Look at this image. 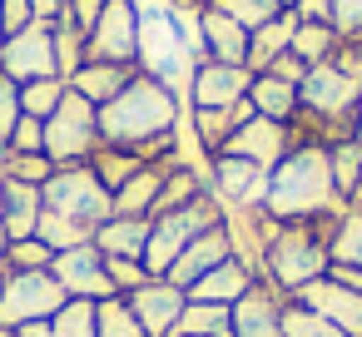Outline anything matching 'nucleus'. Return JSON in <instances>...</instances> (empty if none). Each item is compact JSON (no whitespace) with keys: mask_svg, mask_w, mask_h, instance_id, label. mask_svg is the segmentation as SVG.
Listing matches in <instances>:
<instances>
[{"mask_svg":"<svg viewBox=\"0 0 362 337\" xmlns=\"http://www.w3.org/2000/svg\"><path fill=\"white\" fill-rule=\"evenodd\" d=\"M184 100L159 85L154 75H134L110 105H100V144L134 149L144 164H159L174 154V129H179Z\"/></svg>","mask_w":362,"mask_h":337,"instance_id":"obj_1","label":"nucleus"},{"mask_svg":"<svg viewBox=\"0 0 362 337\" xmlns=\"http://www.w3.org/2000/svg\"><path fill=\"white\" fill-rule=\"evenodd\" d=\"M263 208H268L278 223L347 213V199L332 189L327 149H317V144H293V149L278 159V169H268V194H263Z\"/></svg>","mask_w":362,"mask_h":337,"instance_id":"obj_2","label":"nucleus"},{"mask_svg":"<svg viewBox=\"0 0 362 337\" xmlns=\"http://www.w3.org/2000/svg\"><path fill=\"white\" fill-rule=\"evenodd\" d=\"M337 218H342V213H327V218H293V223H283L278 238H273L268 253H263L258 278L273 283L283 297H293V292H303L308 283L327 278V263H332V258H327V238H332Z\"/></svg>","mask_w":362,"mask_h":337,"instance_id":"obj_3","label":"nucleus"},{"mask_svg":"<svg viewBox=\"0 0 362 337\" xmlns=\"http://www.w3.org/2000/svg\"><path fill=\"white\" fill-rule=\"evenodd\" d=\"M139 75H154L159 85H169L184 105H189V85H194V55L179 40V25L169 16V6L139 11V55H134Z\"/></svg>","mask_w":362,"mask_h":337,"instance_id":"obj_4","label":"nucleus"},{"mask_svg":"<svg viewBox=\"0 0 362 337\" xmlns=\"http://www.w3.org/2000/svg\"><path fill=\"white\" fill-rule=\"evenodd\" d=\"M223 223V203L214 199V189H204L194 203H184V208H169V213H154L149 218V243H144V268L154 273V278H164L169 268H174V258L199 238V233H209V228H218Z\"/></svg>","mask_w":362,"mask_h":337,"instance_id":"obj_5","label":"nucleus"},{"mask_svg":"<svg viewBox=\"0 0 362 337\" xmlns=\"http://www.w3.org/2000/svg\"><path fill=\"white\" fill-rule=\"evenodd\" d=\"M40 199L50 213L70 218V223H85V228H100L115 218V194L95 179L90 164H65L55 169L45 184H40Z\"/></svg>","mask_w":362,"mask_h":337,"instance_id":"obj_6","label":"nucleus"},{"mask_svg":"<svg viewBox=\"0 0 362 337\" xmlns=\"http://www.w3.org/2000/svg\"><path fill=\"white\" fill-rule=\"evenodd\" d=\"M95 149H100V110L75 90H65L60 110L45 119V159L65 169V164H90Z\"/></svg>","mask_w":362,"mask_h":337,"instance_id":"obj_7","label":"nucleus"},{"mask_svg":"<svg viewBox=\"0 0 362 337\" xmlns=\"http://www.w3.org/2000/svg\"><path fill=\"white\" fill-rule=\"evenodd\" d=\"M70 302V292L60 288V278L50 268L40 273H0V327H25V322H50L60 307Z\"/></svg>","mask_w":362,"mask_h":337,"instance_id":"obj_8","label":"nucleus"},{"mask_svg":"<svg viewBox=\"0 0 362 337\" xmlns=\"http://www.w3.org/2000/svg\"><path fill=\"white\" fill-rule=\"evenodd\" d=\"M357 105H362V80L357 75H347L332 60L308 65V80L298 85V110L303 114L327 119V124H352L357 119Z\"/></svg>","mask_w":362,"mask_h":337,"instance_id":"obj_9","label":"nucleus"},{"mask_svg":"<svg viewBox=\"0 0 362 337\" xmlns=\"http://www.w3.org/2000/svg\"><path fill=\"white\" fill-rule=\"evenodd\" d=\"M134 55H139V11L129 0H105V16L85 35V60L134 65Z\"/></svg>","mask_w":362,"mask_h":337,"instance_id":"obj_10","label":"nucleus"},{"mask_svg":"<svg viewBox=\"0 0 362 337\" xmlns=\"http://www.w3.org/2000/svg\"><path fill=\"white\" fill-rule=\"evenodd\" d=\"M0 75H11L16 85L60 80V75H55V30L35 20V25H25L21 35H6V40H0Z\"/></svg>","mask_w":362,"mask_h":337,"instance_id":"obj_11","label":"nucleus"},{"mask_svg":"<svg viewBox=\"0 0 362 337\" xmlns=\"http://www.w3.org/2000/svg\"><path fill=\"white\" fill-rule=\"evenodd\" d=\"M278 218L263 208V203H243V208H223V233H228V253L258 278V268H263V253H268V243L278 238Z\"/></svg>","mask_w":362,"mask_h":337,"instance_id":"obj_12","label":"nucleus"},{"mask_svg":"<svg viewBox=\"0 0 362 337\" xmlns=\"http://www.w3.org/2000/svg\"><path fill=\"white\" fill-rule=\"evenodd\" d=\"M50 273L60 278V288H65L70 297H90V302L119 297V292H115V283H110V273H105V253H100L95 243H80V248L55 253Z\"/></svg>","mask_w":362,"mask_h":337,"instance_id":"obj_13","label":"nucleus"},{"mask_svg":"<svg viewBox=\"0 0 362 337\" xmlns=\"http://www.w3.org/2000/svg\"><path fill=\"white\" fill-rule=\"evenodd\" d=\"M124 302H129V312L139 317V327H144L149 337H174L179 317H184V307H189V292L174 288L169 278H149V283L134 288Z\"/></svg>","mask_w":362,"mask_h":337,"instance_id":"obj_14","label":"nucleus"},{"mask_svg":"<svg viewBox=\"0 0 362 337\" xmlns=\"http://www.w3.org/2000/svg\"><path fill=\"white\" fill-rule=\"evenodd\" d=\"M248 85H253V70H248V65H218V60H204V65H194L189 110H228V105L248 100Z\"/></svg>","mask_w":362,"mask_h":337,"instance_id":"obj_15","label":"nucleus"},{"mask_svg":"<svg viewBox=\"0 0 362 337\" xmlns=\"http://www.w3.org/2000/svg\"><path fill=\"white\" fill-rule=\"evenodd\" d=\"M209 189L223 208H243V203H263L268 194V169H258L253 159H238V154H218L209 164Z\"/></svg>","mask_w":362,"mask_h":337,"instance_id":"obj_16","label":"nucleus"},{"mask_svg":"<svg viewBox=\"0 0 362 337\" xmlns=\"http://www.w3.org/2000/svg\"><path fill=\"white\" fill-rule=\"evenodd\" d=\"M283 307H288V297L273 283L253 278V288L238 302H228L233 337H283Z\"/></svg>","mask_w":362,"mask_h":337,"instance_id":"obj_17","label":"nucleus"},{"mask_svg":"<svg viewBox=\"0 0 362 337\" xmlns=\"http://www.w3.org/2000/svg\"><path fill=\"white\" fill-rule=\"evenodd\" d=\"M293 302L313 307L317 317H327V322L342 327L347 337H362V292H352V288H342V283H332V278H317V283H308L303 292H293Z\"/></svg>","mask_w":362,"mask_h":337,"instance_id":"obj_18","label":"nucleus"},{"mask_svg":"<svg viewBox=\"0 0 362 337\" xmlns=\"http://www.w3.org/2000/svg\"><path fill=\"white\" fill-rule=\"evenodd\" d=\"M293 149V134H288V124H278V119H263V114H253L233 139H228V149L223 154H238V159H253L258 169H278V159Z\"/></svg>","mask_w":362,"mask_h":337,"instance_id":"obj_19","label":"nucleus"},{"mask_svg":"<svg viewBox=\"0 0 362 337\" xmlns=\"http://www.w3.org/2000/svg\"><path fill=\"white\" fill-rule=\"evenodd\" d=\"M253 114H258V110H253L248 100H238V105H228V110H189V124H194V139H199L204 159L214 164V159L228 149V139H233Z\"/></svg>","mask_w":362,"mask_h":337,"instance_id":"obj_20","label":"nucleus"},{"mask_svg":"<svg viewBox=\"0 0 362 337\" xmlns=\"http://www.w3.org/2000/svg\"><path fill=\"white\" fill-rule=\"evenodd\" d=\"M228 258H233V253H228V233H223V223H218V228L199 233V238L174 258V268H169L164 278H169L174 288H184V292H189L204 273H214V268H218V263H228Z\"/></svg>","mask_w":362,"mask_h":337,"instance_id":"obj_21","label":"nucleus"},{"mask_svg":"<svg viewBox=\"0 0 362 337\" xmlns=\"http://www.w3.org/2000/svg\"><path fill=\"white\" fill-rule=\"evenodd\" d=\"M134 75H139V65H105V60H85V65L70 75V90L100 110V105H110V100L134 80Z\"/></svg>","mask_w":362,"mask_h":337,"instance_id":"obj_22","label":"nucleus"},{"mask_svg":"<svg viewBox=\"0 0 362 337\" xmlns=\"http://www.w3.org/2000/svg\"><path fill=\"white\" fill-rule=\"evenodd\" d=\"M199 25H204V50H209V60H218V65H248V30H243L238 20H228V16H218L214 6H204Z\"/></svg>","mask_w":362,"mask_h":337,"instance_id":"obj_23","label":"nucleus"},{"mask_svg":"<svg viewBox=\"0 0 362 337\" xmlns=\"http://www.w3.org/2000/svg\"><path fill=\"white\" fill-rule=\"evenodd\" d=\"M45 213V199H40V184H21V179H6V208H0V228L11 238H35V223Z\"/></svg>","mask_w":362,"mask_h":337,"instance_id":"obj_24","label":"nucleus"},{"mask_svg":"<svg viewBox=\"0 0 362 337\" xmlns=\"http://www.w3.org/2000/svg\"><path fill=\"white\" fill-rule=\"evenodd\" d=\"M293 30H298V11H293V6H288L283 16H273L268 25H258V30L248 35V70L263 75L278 55H288V50H293Z\"/></svg>","mask_w":362,"mask_h":337,"instance_id":"obj_25","label":"nucleus"},{"mask_svg":"<svg viewBox=\"0 0 362 337\" xmlns=\"http://www.w3.org/2000/svg\"><path fill=\"white\" fill-rule=\"evenodd\" d=\"M253 288V273L238 263V258H228V263H218L214 273H204L194 288H189V302H238L243 292Z\"/></svg>","mask_w":362,"mask_h":337,"instance_id":"obj_26","label":"nucleus"},{"mask_svg":"<svg viewBox=\"0 0 362 337\" xmlns=\"http://www.w3.org/2000/svg\"><path fill=\"white\" fill-rule=\"evenodd\" d=\"M144 243H149V218H110L95 228V248L105 258H144Z\"/></svg>","mask_w":362,"mask_h":337,"instance_id":"obj_27","label":"nucleus"},{"mask_svg":"<svg viewBox=\"0 0 362 337\" xmlns=\"http://www.w3.org/2000/svg\"><path fill=\"white\" fill-rule=\"evenodd\" d=\"M248 105H253L263 119L293 124V114H298V85H283V80H273V75H253V85H248Z\"/></svg>","mask_w":362,"mask_h":337,"instance_id":"obj_28","label":"nucleus"},{"mask_svg":"<svg viewBox=\"0 0 362 337\" xmlns=\"http://www.w3.org/2000/svg\"><path fill=\"white\" fill-rule=\"evenodd\" d=\"M90 169H95V179L110 189V194H119L139 169H144V159L134 154V149H115V144H100L95 154H90Z\"/></svg>","mask_w":362,"mask_h":337,"instance_id":"obj_29","label":"nucleus"},{"mask_svg":"<svg viewBox=\"0 0 362 337\" xmlns=\"http://www.w3.org/2000/svg\"><path fill=\"white\" fill-rule=\"evenodd\" d=\"M174 337H233V317L223 302H189Z\"/></svg>","mask_w":362,"mask_h":337,"instance_id":"obj_30","label":"nucleus"},{"mask_svg":"<svg viewBox=\"0 0 362 337\" xmlns=\"http://www.w3.org/2000/svg\"><path fill=\"white\" fill-rule=\"evenodd\" d=\"M337 45H342V35H337L332 25H322V20H298V30H293V55H298L303 65L332 60Z\"/></svg>","mask_w":362,"mask_h":337,"instance_id":"obj_31","label":"nucleus"},{"mask_svg":"<svg viewBox=\"0 0 362 337\" xmlns=\"http://www.w3.org/2000/svg\"><path fill=\"white\" fill-rule=\"evenodd\" d=\"M327 258L342 268H362V208L347 203V213L337 218V228L327 238Z\"/></svg>","mask_w":362,"mask_h":337,"instance_id":"obj_32","label":"nucleus"},{"mask_svg":"<svg viewBox=\"0 0 362 337\" xmlns=\"http://www.w3.org/2000/svg\"><path fill=\"white\" fill-rule=\"evenodd\" d=\"M35 238L50 248V253H65V248H80V243H95V228H85V223H70V218H60V213H40V223H35Z\"/></svg>","mask_w":362,"mask_h":337,"instance_id":"obj_33","label":"nucleus"},{"mask_svg":"<svg viewBox=\"0 0 362 337\" xmlns=\"http://www.w3.org/2000/svg\"><path fill=\"white\" fill-rule=\"evenodd\" d=\"M327 169H332V189H337L342 199H352V189H357V179H362V144H357V139L332 144V149H327Z\"/></svg>","mask_w":362,"mask_h":337,"instance_id":"obj_34","label":"nucleus"},{"mask_svg":"<svg viewBox=\"0 0 362 337\" xmlns=\"http://www.w3.org/2000/svg\"><path fill=\"white\" fill-rule=\"evenodd\" d=\"M209 6L218 11V16H228V20H238L248 35L258 30V25H268L273 16H283L288 6H278V0H209Z\"/></svg>","mask_w":362,"mask_h":337,"instance_id":"obj_35","label":"nucleus"},{"mask_svg":"<svg viewBox=\"0 0 362 337\" xmlns=\"http://www.w3.org/2000/svg\"><path fill=\"white\" fill-rule=\"evenodd\" d=\"M55 337H100V322H95V302L90 297H70L55 317H50Z\"/></svg>","mask_w":362,"mask_h":337,"instance_id":"obj_36","label":"nucleus"},{"mask_svg":"<svg viewBox=\"0 0 362 337\" xmlns=\"http://www.w3.org/2000/svg\"><path fill=\"white\" fill-rule=\"evenodd\" d=\"M95 322H100V337H149V332L139 327V317L129 312L124 297H105V302H95Z\"/></svg>","mask_w":362,"mask_h":337,"instance_id":"obj_37","label":"nucleus"},{"mask_svg":"<svg viewBox=\"0 0 362 337\" xmlns=\"http://www.w3.org/2000/svg\"><path fill=\"white\" fill-rule=\"evenodd\" d=\"M65 80H30V85H21V110L30 114V119H50L55 110H60V100H65Z\"/></svg>","mask_w":362,"mask_h":337,"instance_id":"obj_38","label":"nucleus"},{"mask_svg":"<svg viewBox=\"0 0 362 337\" xmlns=\"http://www.w3.org/2000/svg\"><path fill=\"white\" fill-rule=\"evenodd\" d=\"M283 337H347V332L332 327L327 317H317L313 307H303V302L288 297V307H283Z\"/></svg>","mask_w":362,"mask_h":337,"instance_id":"obj_39","label":"nucleus"},{"mask_svg":"<svg viewBox=\"0 0 362 337\" xmlns=\"http://www.w3.org/2000/svg\"><path fill=\"white\" fill-rule=\"evenodd\" d=\"M50 30H55V75L70 85V75L85 65V35H80L75 25H65V20L50 25Z\"/></svg>","mask_w":362,"mask_h":337,"instance_id":"obj_40","label":"nucleus"},{"mask_svg":"<svg viewBox=\"0 0 362 337\" xmlns=\"http://www.w3.org/2000/svg\"><path fill=\"white\" fill-rule=\"evenodd\" d=\"M55 174V164L45 154H11L0 149V179H21V184H45Z\"/></svg>","mask_w":362,"mask_h":337,"instance_id":"obj_41","label":"nucleus"},{"mask_svg":"<svg viewBox=\"0 0 362 337\" xmlns=\"http://www.w3.org/2000/svg\"><path fill=\"white\" fill-rule=\"evenodd\" d=\"M50 263H55V253L40 238H11V248H6V273H40Z\"/></svg>","mask_w":362,"mask_h":337,"instance_id":"obj_42","label":"nucleus"},{"mask_svg":"<svg viewBox=\"0 0 362 337\" xmlns=\"http://www.w3.org/2000/svg\"><path fill=\"white\" fill-rule=\"evenodd\" d=\"M105 273H110V283H115V292L119 297H129L134 288H144L154 273L144 268V258H105Z\"/></svg>","mask_w":362,"mask_h":337,"instance_id":"obj_43","label":"nucleus"},{"mask_svg":"<svg viewBox=\"0 0 362 337\" xmlns=\"http://www.w3.org/2000/svg\"><path fill=\"white\" fill-rule=\"evenodd\" d=\"M6 149H11V154H45V119L21 114L16 129L6 134Z\"/></svg>","mask_w":362,"mask_h":337,"instance_id":"obj_44","label":"nucleus"},{"mask_svg":"<svg viewBox=\"0 0 362 337\" xmlns=\"http://www.w3.org/2000/svg\"><path fill=\"white\" fill-rule=\"evenodd\" d=\"M342 40H362V0H332V20H327Z\"/></svg>","mask_w":362,"mask_h":337,"instance_id":"obj_45","label":"nucleus"},{"mask_svg":"<svg viewBox=\"0 0 362 337\" xmlns=\"http://www.w3.org/2000/svg\"><path fill=\"white\" fill-rule=\"evenodd\" d=\"M100 16H105V0H70V6H65V16H60V20H65V25H75L80 35H90ZM60 20H55V25H60Z\"/></svg>","mask_w":362,"mask_h":337,"instance_id":"obj_46","label":"nucleus"},{"mask_svg":"<svg viewBox=\"0 0 362 337\" xmlns=\"http://www.w3.org/2000/svg\"><path fill=\"white\" fill-rule=\"evenodd\" d=\"M21 114H25V110H21V85H16L11 75H0V139L16 129Z\"/></svg>","mask_w":362,"mask_h":337,"instance_id":"obj_47","label":"nucleus"},{"mask_svg":"<svg viewBox=\"0 0 362 337\" xmlns=\"http://www.w3.org/2000/svg\"><path fill=\"white\" fill-rule=\"evenodd\" d=\"M25 25H35L30 0H0V30H6V35H21Z\"/></svg>","mask_w":362,"mask_h":337,"instance_id":"obj_48","label":"nucleus"},{"mask_svg":"<svg viewBox=\"0 0 362 337\" xmlns=\"http://www.w3.org/2000/svg\"><path fill=\"white\" fill-rule=\"evenodd\" d=\"M263 75H273V80H283V85H303V80H308V65H303V60L288 50V55H278V60H273Z\"/></svg>","mask_w":362,"mask_h":337,"instance_id":"obj_49","label":"nucleus"},{"mask_svg":"<svg viewBox=\"0 0 362 337\" xmlns=\"http://www.w3.org/2000/svg\"><path fill=\"white\" fill-rule=\"evenodd\" d=\"M293 11H298V20H322L327 25L332 20V0H298Z\"/></svg>","mask_w":362,"mask_h":337,"instance_id":"obj_50","label":"nucleus"},{"mask_svg":"<svg viewBox=\"0 0 362 337\" xmlns=\"http://www.w3.org/2000/svg\"><path fill=\"white\" fill-rule=\"evenodd\" d=\"M65 6H70V0H30V11H35L40 25H55V20L65 16Z\"/></svg>","mask_w":362,"mask_h":337,"instance_id":"obj_51","label":"nucleus"},{"mask_svg":"<svg viewBox=\"0 0 362 337\" xmlns=\"http://www.w3.org/2000/svg\"><path fill=\"white\" fill-rule=\"evenodd\" d=\"M327 278H332V283H342V288H352V292H362V268H342V263H327Z\"/></svg>","mask_w":362,"mask_h":337,"instance_id":"obj_52","label":"nucleus"},{"mask_svg":"<svg viewBox=\"0 0 362 337\" xmlns=\"http://www.w3.org/2000/svg\"><path fill=\"white\" fill-rule=\"evenodd\" d=\"M16 337H55V327L50 322H25V327H16Z\"/></svg>","mask_w":362,"mask_h":337,"instance_id":"obj_53","label":"nucleus"},{"mask_svg":"<svg viewBox=\"0 0 362 337\" xmlns=\"http://www.w3.org/2000/svg\"><path fill=\"white\" fill-rule=\"evenodd\" d=\"M6 248H11V233L0 228V273H6Z\"/></svg>","mask_w":362,"mask_h":337,"instance_id":"obj_54","label":"nucleus"},{"mask_svg":"<svg viewBox=\"0 0 362 337\" xmlns=\"http://www.w3.org/2000/svg\"><path fill=\"white\" fill-rule=\"evenodd\" d=\"M352 208H362V179H357V189H352V199H347Z\"/></svg>","mask_w":362,"mask_h":337,"instance_id":"obj_55","label":"nucleus"},{"mask_svg":"<svg viewBox=\"0 0 362 337\" xmlns=\"http://www.w3.org/2000/svg\"><path fill=\"white\" fill-rule=\"evenodd\" d=\"M352 129H357V144H362V105H357V119H352Z\"/></svg>","mask_w":362,"mask_h":337,"instance_id":"obj_56","label":"nucleus"},{"mask_svg":"<svg viewBox=\"0 0 362 337\" xmlns=\"http://www.w3.org/2000/svg\"><path fill=\"white\" fill-rule=\"evenodd\" d=\"M0 208H6V179H0Z\"/></svg>","mask_w":362,"mask_h":337,"instance_id":"obj_57","label":"nucleus"},{"mask_svg":"<svg viewBox=\"0 0 362 337\" xmlns=\"http://www.w3.org/2000/svg\"><path fill=\"white\" fill-rule=\"evenodd\" d=\"M0 337H16V332H11V327H0Z\"/></svg>","mask_w":362,"mask_h":337,"instance_id":"obj_58","label":"nucleus"},{"mask_svg":"<svg viewBox=\"0 0 362 337\" xmlns=\"http://www.w3.org/2000/svg\"><path fill=\"white\" fill-rule=\"evenodd\" d=\"M278 6H298V0H278Z\"/></svg>","mask_w":362,"mask_h":337,"instance_id":"obj_59","label":"nucleus"},{"mask_svg":"<svg viewBox=\"0 0 362 337\" xmlns=\"http://www.w3.org/2000/svg\"><path fill=\"white\" fill-rule=\"evenodd\" d=\"M0 149H6V139H0Z\"/></svg>","mask_w":362,"mask_h":337,"instance_id":"obj_60","label":"nucleus"},{"mask_svg":"<svg viewBox=\"0 0 362 337\" xmlns=\"http://www.w3.org/2000/svg\"><path fill=\"white\" fill-rule=\"evenodd\" d=\"M0 40H6V30H0Z\"/></svg>","mask_w":362,"mask_h":337,"instance_id":"obj_61","label":"nucleus"},{"mask_svg":"<svg viewBox=\"0 0 362 337\" xmlns=\"http://www.w3.org/2000/svg\"><path fill=\"white\" fill-rule=\"evenodd\" d=\"M204 6H209V0H204Z\"/></svg>","mask_w":362,"mask_h":337,"instance_id":"obj_62","label":"nucleus"}]
</instances>
